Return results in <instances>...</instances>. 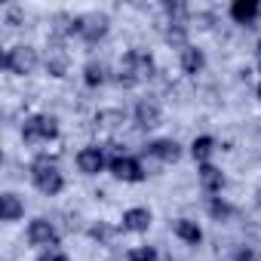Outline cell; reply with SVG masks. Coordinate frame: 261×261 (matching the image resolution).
Returning <instances> with one entry per match:
<instances>
[{
    "instance_id": "obj_1",
    "label": "cell",
    "mask_w": 261,
    "mask_h": 261,
    "mask_svg": "<svg viewBox=\"0 0 261 261\" xmlns=\"http://www.w3.org/2000/svg\"><path fill=\"white\" fill-rule=\"evenodd\" d=\"M154 74V59L142 49H133V53H126L123 65H120V74H117V83L120 86H136L142 80H148Z\"/></svg>"
},
{
    "instance_id": "obj_2",
    "label": "cell",
    "mask_w": 261,
    "mask_h": 261,
    "mask_svg": "<svg viewBox=\"0 0 261 261\" xmlns=\"http://www.w3.org/2000/svg\"><path fill=\"white\" fill-rule=\"evenodd\" d=\"M31 175H34V185H37L43 194H49V197H53V194H59V191H62V175H59V169H56L49 160H43V157H40V160L31 166Z\"/></svg>"
},
{
    "instance_id": "obj_3",
    "label": "cell",
    "mask_w": 261,
    "mask_h": 261,
    "mask_svg": "<svg viewBox=\"0 0 261 261\" xmlns=\"http://www.w3.org/2000/svg\"><path fill=\"white\" fill-rule=\"evenodd\" d=\"M37 65V53L31 46H16L4 56V68L13 71V74H31Z\"/></svg>"
},
{
    "instance_id": "obj_4",
    "label": "cell",
    "mask_w": 261,
    "mask_h": 261,
    "mask_svg": "<svg viewBox=\"0 0 261 261\" xmlns=\"http://www.w3.org/2000/svg\"><path fill=\"white\" fill-rule=\"evenodd\" d=\"M56 133H59V126L53 117H31L22 129L25 142H49V139H56Z\"/></svg>"
},
{
    "instance_id": "obj_5",
    "label": "cell",
    "mask_w": 261,
    "mask_h": 261,
    "mask_svg": "<svg viewBox=\"0 0 261 261\" xmlns=\"http://www.w3.org/2000/svg\"><path fill=\"white\" fill-rule=\"evenodd\" d=\"M105 31H108V16L89 13V16H80V19H77V34H80L83 40H89V43L101 40Z\"/></svg>"
},
{
    "instance_id": "obj_6",
    "label": "cell",
    "mask_w": 261,
    "mask_h": 261,
    "mask_svg": "<svg viewBox=\"0 0 261 261\" xmlns=\"http://www.w3.org/2000/svg\"><path fill=\"white\" fill-rule=\"evenodd\" d=\"M28 240H31V246L46 249V246H56L59 233H56V227H53L49 221H31V227H28Z\"/></svg>"
},
{
    "instance_id": "obj_7",
    "label": "cell",
    "mask_w": 261,
    "mask_h": 261,
    "mask_svg": "<svg viewBox=\"0 0 261 261\" xmlns=\"http://www.w3.org/2000/svg\"><path fill=\"white\" fill-rule=\"evenodd\" d=\"M111 172H114L120 181H142V178H145L142 166H139L136 160H129V157H117V160L111 163Z\"/></svg>"
},
{
    "instance_id": "obj_8",
    "label": "cell",
    "mask_w": 261,
    "mask_h": 261,
    "mask_svg": "<svg viewBox=\"0 0 261 261\" xmlns=\"http://www.w3.org/2000/svg\"><path fill=\"white\" fill-rule=\"evenodd\" d=\"M77 166H80V172H86V175L101 172V166H105L101 148H86V151H80V154H77Z\"/></svg>"
},
{
    "instance_id": "obj_9",
    "label": "cell",
    "mask_w": 261,
    "mask_h": 261,
    "mask_svg": "<svg viewBox=\"0 0 261 261\" xmlns=\"http://www.w3.org/2000/svg\"><path fill=\"white\" fill-rule=\"evenodd\" d=\"M148 154H151V157H157V160H163V163H175L181 151H178V145H175L172 139H160V142L148 145Z\"/></svg>"
},
{
    "instance_id": "obj_10",
    "label": "cell",
    "mask_w": 261,
    "mask_h": 261,
    "mask_svg": "<svg viewBox=\"0 0 261 261\" xmlns=\"http://www.w3.org/2000/svg\"><path fill=\"white\" fill-rule=\"evenodd\" d=\"M148 224H151V212L148 209H129L123 215V227L126 230H148Z\"/></svg>"
},
{
    "instance_id": "obj_11",
    "label": "cell",
    "mask_w": 261,
    "mask_h": 261,
    "mask_svg": "<svg viewBox=\"0 0 261 261\" xmlns=\"http://www.w3.org/2000/svg\"><path fill=\"white\" fill-rule=\"evenodd\" d=\"M230 16H233L240 25H249V22L258 16V4H255V0H237V4L230 7Z\"/></svg>"
},
{
    "instance_id": "obj_12",
    "label": "cell",
    "mask_w": 261,
    "mask_h": 261,
    "mask_svg": "<svg viewBox=\"0 0 261 261\" xmlns=\"http://www.w3.org/2000/svg\"><path fill=\"white\" fill-rule=\"evenodd\" d=\"M136 117H139V123H142L145 129L157 126V123H160V108H157V101H139Z\"/></svg>"
},
{
    "instance_id": "obj_13",
    "label": "cell",
    "mask_w": 261,
    "mask_h": 261,
    "mask_svg": "<svg viewBox=\"0 0 261 261\" xmlns=\"http://www.w3.org/2000/svg\"><path fill=\"white\" fill-rule=\"evenodd\" d=\"M65 68H68V56L62 53V46H53V49L46 53V71H49L53 77H62Z\"/></svg>"
},
{
    "instance_id": "obj_14",
    "label": "cell",
    "mask_w": 261,
    "mask_h": 261,
    "mask_svg": "<svg viewBox=\"0 0 261 261\" xmlns=\"http://www.w3.org/2000/svg\"><path fill=\"white\" fill-rule=\"evenodd\" d=\"M200 181H203V188H206V191H212V194H215V191H221L224 175H221L215 166H209V163H206V166L200 169Z\"/></svg>"
},
{
    "instance_id": "obj_15",
    "label": "cell",
    "mask_w": 261,
    "mask_h": 261,
    "mask_svg": "<svg viewBox=\"0 0 261 261\" xmlns=\"http://www.w3.org/2000/svg\"><path fill=\"white\" fill-rule=\"evenodd\" d=\"M0 212H4V221H16L22 215V203L16 194H4L0 197Z\"/></svg>"
},
{
    "instance_id": "obj_16",
    "label": "cell",
    "mask_w": 261,
    "mask_h": 261,
    "mask_svg": "<svg viewBox=\"0 0 261 261\" xmlns=\"http://www.w3.org/2000/svg\"><path fill=\"white\" fill-rule=\"evenodd\" d=\"M181 68H185L188 74H197V71L203 68V53L194 49V46H185V49H181Z\"/></svg>"
},
{
    "instance_id": "obj_17",
    "label": "cell",
    "mask_w": 261,
    "mask_h": 261,
    "mask_svg": "<svg viewBox=\"0 0 261 261\" xmlns=\"http://www.w3.org/2000/svg\"><path fill=\"white\" fill-rule=\"evenodd\" d=\"M175 233H178L185 243H200V237H203V230H200L194 221H188V218H178V221H175Z\"/></svg>"
},
{
    "instance_id": "obj_18",
    "label": "cell",
    "mask_w": 261,
    "mask_h": 261,
    "mask_svg": "<svg viewBox=\"0 0 261 261\" xmlns=\"http://www.w3.org/2000/svg\"><path fill=\"white\" fill-rule=\"evenodd\" d=\"M191 151H194V157H197V160H206V157L215 151V142H212L209 136H203V139H197V142H194V148H191Z\"/></svg>"
},
{
    "instance_id": "obj_19",
    "label": "cell",
    "mask_w": 261,
    "mask_h": 261,
    "mask_svg": "<svg viewBox=\"0 0 261 261\" xmlns=\"http://www.w3.org/2000/svg\"><path fill=\"white\" fill-rule=\"evenodd\" d=\"M166 40L175 43V46H185V28H181V22H172L166 28Z\"/></svg>"
},
{
    "instance_id": "obj_20",
    "label": "cell",
    "mask_w": 261,
    "mask_h": 261,
    "mask_svg": "<svg viewBox=\"0 0 261 261\" xmlns=\"http://www.w3.org/2000/svg\"><path fill=\"white\" fill-rule=\"evenodd\" d=\"M86 83L89 86H98V83H105V68L101 65H86Z\"/></svg>"
},
{
    "instance_id": "obj_21",
    "label": "cell",
    "mask_w": 261,
    "mask_h": 261,
    "mask_svg": "<svg viewBox=\"0 0 261 261\" xmlns=\"http://www.w3.org/2000/svg\"><path fill=\"white\" fill-rule=\"evenodd\" d=\"M157 255H154V249H148V246H139V249H133L129 252V261H154Z\"/></svg>"
},
{
    "instance_id": "obj_22",
    "label": "cell",
    "mask_w": 261,
    "mask_h": 261,
    "mask_svg": "<svg viewBox=\"0 0 261 261\" xmlns=\"http://www.w3.org/2000/svg\"><path fill=\"white\" fill-rule=\"evenodd\" d=\"M98 120H101V126H117V123H123V114H117V111H105V114H98Z\"/></svg>"
},
{
    "instance_id": "obj_23",
    "label": "cell",
    "mask_w": 261,
    "mask_h": 261,
    "mask_svg": "<svg viewBox=\"0 0 261 261\" xmlns=\"http://www.w3.org/2000/svg\"><path fill=\"white\" fill-rule=\"evenodd\" d=\"M212 215H215L218 221H224V218L230 215V206H227V203H221V200H212Z\"/></svg>"
},
{
    "instance_id": "obj_24",
    "label": "cell",
    "mask_w": 261,
    "mask_h": 261,
    "mask_svg": "<svg viewBox=\"0 0 261 261\" xmlns=\"http://www.w3.org/2000/svg\"><path fill=\"white\" fill-rule=\"evenodd\" d=\"M92 237H95V240H108V237H111V227L98 224V227H92Z\"/></svg>"
},
{
    "instance_id": "obj_25",
    "label": "cell",
    "mask_w": 261,
    "mask_h": 261,
    "mask_svg": "<svg viewBox=\"0 0 261 261\" xmlns=\"http://www.w3.org/2000/svg\"><path fill=\"white\" fill-rule=\"evenodd\" d=\"M40 261H68V258L59 255V252H46V255H40Z\"/></svg>"
},
{
    "instance_id": "obj_26",
    "label": "cell",
    "mask_w": 261,
    "mask_h": 261,
    "mask_svg": "<svg viewBox=\"0 0 261 261\" xmlns=\"http://www.w3.org/2000/svg\"><path fill=\"white\" fill-rule=\"evenodd\" d=\"M258 13H261V4H258Z\"/></svg>"
},
{
    "instance_id": "obj_27",
    "label": "cell",
    "mask_w": 261,
    "mask_h": 261,
    "mask_svg": "<svg viewBox=\"0 0 261 261\" xmlns=\"http://www.w3.org/2000/svg\"><path fill=\"white\" fill-rule=\"evenodd\" d=\"M258 49H261V43H258Z\"/></svg>"
},
{
    "instance_id": "obj_28",
    "label": "cell",
    "mask_w": 261,
    "mask_h": 261,
    "mask_svg": "<svg viewBox=\"0 0 261 261\" xmlns=\"http://www.w3.org/2000/svg\"><path fill=\"white\" fill-rule=\"evenodd\" d=\"M258 95H261V89H258Z\"/></svg>"
}]
</instances>
